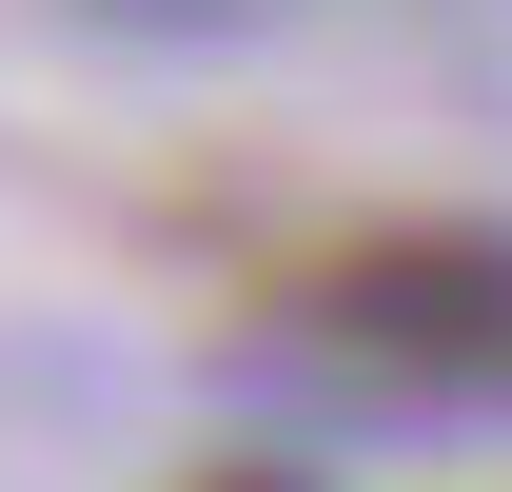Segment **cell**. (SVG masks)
<instances>
[{"label": "cell", "instance_id": "7a4b0ae2", "mask_svg": "<svg viewBox=\"0 0 512 492\" xmlns=\"http://www.w3.org/2000/svg\"><path fill=\"white\" fill-rule=\"evenodd\" d=\"M79 20H138V40H217V20H276V0H79Z\"/></svg>", "mask_w": 512, "mask_h": 492}, {"label": "cell", "instance_id": "6da1fadb", "mask_svg": "<svg viewBox=\"0 0 512 492\" xmlns=\"http://www.w3.org/2000/svg\"><path fill=\"white\" fill-rule=\"evenodd\" d=\"M316 335L414 374V394H512V237L473 217H394V237L316 256Z\"/></svg>", "mask_w": 512, "mask_h": 492}, {"label": "cell", "instance_id": "3957f363", "mask_svg": "<svg viewBox=\"0 0 512 492\" xmlns=\"http://www.w3.org/2000/svg\"><path fill=\"white\" fill-rule=\"evenodd\" d=\"M197 492H316V473H296V453H217Z\"/></svg>", "mask_w": 512, "mask_h": 492}]
</instances>
